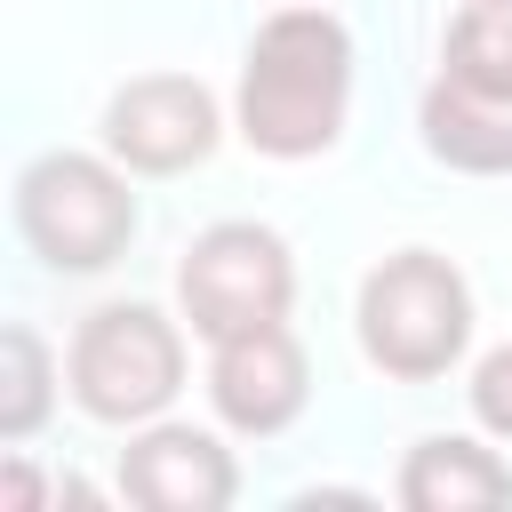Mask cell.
Returning a JSON list of instances; mask_svg holds the SVG:
<instances>
[{"label": "cell", "instance_id": "7c38bea8", "mask_svg": "<svg viewBox=\"0 0 512 512\" xmlns=\"http://www.w3.org/2000/svg\"><path fill=\"white\" fill-rule=\"evenodd\" d=\"M440 72L480 80V88H512V0H464L440 32Z\"/></svg>", "mask_w": 512, "mask_h": 512}, {"label": "cell", "instance_id": "5bb4252c", "mask_svg": "<svg viewBox=\"0 0 512 512\" xmlns=\"http://www.w3.org/2000/svg\"><path fill=\"white\" fill-rule=\"evenodd\" d=\"M40 504H48L40 472L24 464V448H8V464H0V512H40Z\"/></svg>", "mask_w": 512, "mask_h": 512}, {"label": "cell", "instance_id": "30bf717a", "mask_svg": "<svg viewBox=\"0 0 512 512\" xmlns=\"http://www.w3.org/2000/svg\"><path fill=\"white\" fill-rule=\"evenodd\" d=\"M392 496L408 512H504L512 504V464L496 456V440L480 424L472 432H424L400 456Z\"/></svg>", "mask_w": 512, "mask_h": 512}, {"label": "cell", "instance_id": "8992f818", "mask_svg": "<svg viewBox=\"0 0 512 512\" xmlns=\"http://www.w3.org/2000/svg\"><path fill=\"white\" fill-rule=\"evenodd\" d=\"M224 104L200 72H136L104 96V152L136 176H192L224 144Z\"/></svg>", "mask_w": 512, "mask_h": 512}, {"label": "cell", "instance_id": "ba28073f", "mask_svg": "<svg viewBox=\"0 0 512 512\" xmlns=\"http://www.w3.org/2000/svg\"><path fill=\"white\" fill-rule=\"evenodd\" d=\"M208 408L240 440H280L312 408V360H304L296 328L280 320V328H256V336L208 344Z\"/></svg>", "mask_w": 512, "mask_h": 512}, {"label": "cell", "instance_id": "8fae6325", "mask_svg": "<svg viewBox=\"0 0 512 512\" xmlns=\"http://www.w3.org/2000/svg\"><path fill=\"white\" fill-rule=\"evenodd\" d=\"M56 384H64V360L48 352V336L32 320H8L0 328V448L40 440V424L56 408Z\"/></svg>", "mask_w": 512, "mask_h": 512}, {"label": "cell", "instance_id": "9c48e42d", "mask_svg": "<svg viewBox=\"0 0 512 512\" xmlns=\"http://www.w3.org/2000/svg\"><path fill=\"white\" fill-rule=\"evenodd\" d=\"M416 136L456 176H512V88L432 72L416 96Z\"/></svg>", "mask_w": 512, "mask_h": 512}, {"label": "cell", "instance_id": "7a4b0ae2", "mask_svg": "<svg viewBox=\"0 0 512 512\" xmlns=\"http://www.w3.org/2000/svg\"><path fill=\"white\" fill-rule=\"evenodd\" d=\"M16 240L32 248L40 272L56 280H96L128 256L144 200H136V168H120L112 152H32L16 168Z\"/></svg>", "mask_w": 512, "mask_h": 512}, {"label": "cell", "instance_id": "5b68a950", "mask_svg": "<svg viewBox=\"0 0 512 512\" xmlns=\"http://www.w3.org/2000/svg\"><path fill=\"white\" fill-rule=\"evenodd\" d=\"M176 312H184L192 344H232V336L280 328L296 312V248L256 216H224V224L192 232L176 256Z\"/></svg>", "mask_w": 512, "mask_h": 512}, {"label": "cell", "instance_id": "52a82bcc", "mask_svg": "<svg viewBox=\"0 0 512 512\" xmlns=\"http://www.w3.org/2000/svg\"><path fill=\"white\" fill-rule=\"evenodd\" d=\"M120 496L136 512H232L240 496V456L224 448V432L184 424V416H152L128 432L120 464H112Z\"/></svg>", "mask_w": 512, "mask_h": 512}, {"label": "cell", "instance_id": "4fadbf2b", "mask_svg": "<svg viewBox=\"0 0 512 512\" xmlns=\"http://www.w3.org/2000/svg\"><path fill=\"white\" fill-rule=\"evenodd\" d=\"M464 400H472V424H480L496 448H512V336H504V344H488V352L472 360Z\"/></svg>", "mask_w": 512, "mask_h": 512}, {"label": "cell", "instance_id": "277c9868", "mask_svg": "<svg viewBox=\"0 0 512 512\" xmlns=\"http://www.w3.org/2000/svg\"><path fill=\"white\" fill-rule=\"evenodd\" d=\"M184 368H192L184 312H160L144 296H112V304L80 312V328L64 344V392H72V408L88 424H120V432L168 416L176 392H184Z\"/></svg>", "mask_w": 512, "mask_h": 512}, {"label": "cell", "instance_id": "3957f363", "mask_svg": "<svg viewBox=\"0 0 512 512\" xmlns=\"http://www.w3.org/2000/svg\"><path fill=\"white\" fill-rule=\"evenodd\" d=\"M472 280L456 256L440 248H392L360 272L352 296V328H360V360L392 384H440L448 368H464L472 352Z\"/></svg>", "mask_w": 512, "mask_h": 512}, {"label": "cell", "instance_id": "6da1fadb", "mask_svg": "<svg viewBox=\"0 0 512 512\" xmlns=\"http://www.w3.org/2000/svg\"><path fill=\"white\" fill-rule=\"evenodd\" d=\"M352 32L336 8L320 0H288L272 8L248 48H240V80H232V136L256 160H328L344 144L352 120Z\"/></svg>", "mask_w": 512, "mask_h": 512}]
</instances>
